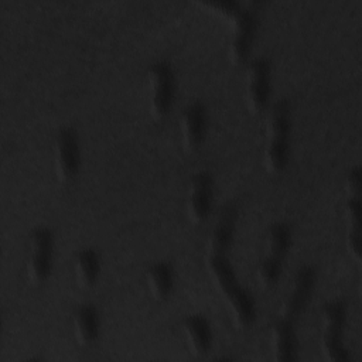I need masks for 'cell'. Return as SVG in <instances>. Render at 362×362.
I'll return each instance as SVG.
<instances>
[{"label": "cell", "mask_w": 362, "mask_h": 362, "mask_svg": "<svg viewBox=\"0 0 362 362\" xmlns=\"http://www.w3.org/2000/svg\"><path fill=\"white\" fill-rule=\"evenodd\" d=\"M81 165V148L76 132L69 127H61L52 144L54 174L61 182L71 181Z\"/></svg>", "instance_id": "8fae6325"}, {"label": "cell", "mask_w": 362, "mask_h": 362, "mask_svg": "<svg viewBox=\"0 0 362 362\" xmlns=\"http://www.w3.org/2000/svg\"><path fill=\"white\" fill-rule=\"evenodd\" d=\"M174 273L167 262H156L146 270V286L154 300H164L173 290Z\"/></svg>", "instance_id": "e0dca14e"}, {"label": "cell", "mask_w": 362, "mask_h": 362, "mask_svg": "<svg viewBox=\"0 0 362 362\" xmlns=\"http://www.w3.org/2000/svg\"><path fill=\"white\" fill-rule=\"evenodd\" d=\"M99 313L93 304H79L72 314V332L78 345L90 346L99 338Z\"/></svg>", "instance_id": "5bb4252c"}, {"label": "cell", "mask_w": 362, "mask_h": 362, "mask_svg": "<svg viewBox=\"0 0 362 362\" xmlns=\"http://www.w3.org/2000/svg\"><path fill=\"white\" fill-rule=\"evenodd\" d=\"M181 329L189 352L195 356L205 355L212 345V329L202 314H189L182 320Z\"/></svg>", "instance_id": "9a60e30c"}, {"label": "cell", "mask_w": 362, "mask_h": 362, "mask_svg": "<svg viewBox=\"0 0 362 362\" xmlns=\"http://www.w3.org/2000/svg\"><path fill=\"white\" fill-rule=\"evenodd\" d=\"M272 66L267 58L257 57L247 62L245 69V103L247 110L259 113L264 110L270 99Z\"/></svg>", "instance_id": "30bf717a"}, {"label": "cell", "mask_w": 362, "mask_h": 362, "mask_svg": "<svg viewBox=\"0 0 362 362\" xmlns=\"http://www.w3.org/2000/svg\"><path fill=\"white\" fill-rule=\"evenodd\" d=\"M290 245L291 229L288 223L273 222L269 225L264 235L263 255L256 267V280L259 286L270 288L279 281Z\"/></svg>", "instance_id": "5b68a950"}, {"label": "cell", "mask_w": 362, "mask_h": 362, "mask_svg": "<svg viewBox=\"0 0 362 362\" xmlns=\"http://www.w3.org/2000/svg\"><path fill=\"white\" fill-rule=\"evenodd\" d=\"M197 4L228 23L230 31L228 45L229 61L235 65L246 62L259 25V3H239L235 0H205L197 1Z\"/></svg>", "instance_id": "7a4b0ae2"}, {"label": "cell", "mask_w": 362, "mask_h": 362, "mask_svg": "<svg viewBox=\"0 0 362 362\" xmlns=\"http://www.w3.org/2000/svg\"><path fill=\"white\" fill-rule=\"evenodd\" d=\"M214 178L205 171H197L189 178L185 197V212L192 223L204 222L212 209Z\"/></svg>", "instance_id": "7c38bea8"}, {"label": "cell", "mask_w": 362, "mask_h": 362, "mask_svg": "<svg viewBox=\"0 0 362 362\" xmlns=\"http://www.w3.org/2000/svg\"><path fill=\"white\" fill-rule=\"evenodd\" d=\"M315 277L317 274L314 267L308 264L298 267L291 281L290 290L279 304L273 322L287 328H296L301 313L304 311L305 305L311 298L315 286Z\"/></svg>", "instance_id": "52a82bcc"}, {"label": "cell", "mask_w": 362, "mask_h": 362, "mask_svg": "<svg viewBox=\"0 0 362 362\" xmlns=\"http://www.w3.org/2000/svg\"><path fill=\"white\" fill-rule=\"evenodd\" d=\"M235 226V205H223L206 238L204 263L212 284L228 308L233 325L239 329H245L253 324L256 307L252 294L240 286L229 260L228 252L233 240Z\"/></svg>", "instance_id": "6da1fadb"}, {"label": "cell", "mask_w": 362, "mask_h": 362, "mask_svg": "<svg viewBox=\"0 0 362 362\" xmlns=\"http://www.w3.org/2000/svg\"><path fill=\"white\" fill-rule=\"evenodd\" d=\"M290 132L291 113L287 99H277L267 110L264 120V147L262 163L267 173H280L287 161L290 153Z\"/></svg>", "instance_id": "3957f363"}, {"label": "cell", "mask_w": 362, "mask_h": 362, "mask_svg": "<svg viewBox=\"0 0 362 362\" xmlns=\"http://www.w3.org/2000/svg\"><path fill=\"white\" fill-rule=\"evenodd\" d=\"M72 272L76 284L81 288L92 287L100 274V259L95 249H79L72 259Z\"/></svg>", "instance_id": "2e32d148"}, {"label": "cell", "mask_w": 362, "mask_h": 362, "mask_svg": "<svg viewBox=\"0 0 362 362\" xmlns=\"http://www.w3.org/2000/svg\"><path fill=\"white\" fill-rule=\"evenodd\" d=\"M54 260V235L47 226L34 228L27 240L25 274L30 283L40 284L45 281L52 270Z\"/></svg>", "instance_id": "9c48e42d"}, {"label": "cell", "mask_w": 362, "mask_h": 362, "mask_svg": "<svg viewBox=\"0 0 362 362\" xmlns=\"http://www.w3.org/2000/svg\"><path fill=\"white\" fill-rule=\"evenodd\" d=\"M148 112L156 120H161L170 112L175 98V74L170 62L160 59L148 65L146 71Z\"/></svg>", "instance_id": "ba28073f"}, {"label": "cell", "mask_w": 362, "mask_h": 362, "mask_svg": "<svg viewBox=\"0 0 362 362\" xmlns=\"http://www.w3.org/2000/svg\"><path fill=\"white\" fill-rule=\"evenodd\" d=\"M361 181L362 173L361 165H352L345 177V204H344V219H345V243L349 256L361 264L362 255V201H361Z\"/></svg>", "instance_id": "8992f818"}, {"label": "cell", "mask_w": 362, "mask_h": 362, "mask_svg": "<svg viewBox=\"0 0 362 362\" xmlns=\"http://www.w3.org/2000/svg\"><path fill=\"white\" fill-rule=\"evenodd\" d=\"M346 305L342 300H329L320 308V351L327 362H348L349 352L344 344Z\"/></svg>", "instance_id": "277c9868"}, {"label": "cell", "mask_w": 362, "mask_h": 362, "mask_svg": "<svg viewBox=\"0 0 362 362\" xmlns=\"http://www.w3.org/2000/svg\"><path fill=\"white\" fill-rule=\"evenodd\" d=\"M206 123V107L199 100H192L182 109L178 126L181 143L187 151H194L199 147L205 137Z\"/></svg>", "instance_id": "4fadbf2b"}]
</instances>
